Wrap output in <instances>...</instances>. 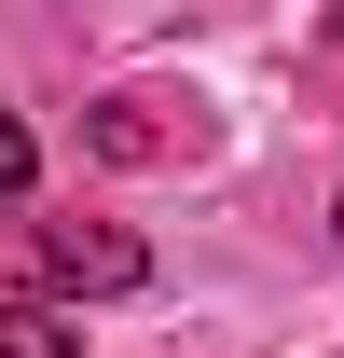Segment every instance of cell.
<instances>
[{"label": "cell", "mask_w": 344, "mask_h": 358, "mask_svg": "<svg viewBox=\"0 0 344 358\" xmlns=\"http://www.w3.org/2000/svg\"><path fill=\"white\" fill-rule=\"evenodd\" d=\"M83 138L110 166H193V152H207V110H179V96H96Z\"/></svg>", "instance_id": "2"}, {"label": "cell", "mask_w": 344, "mask_h": 358, "mask_svg": "<svg viewBox=\"0 0 344 358\" xmlns=\"http://www.w3.org/2000/svg\"><path fill=\"white\" fill-rule=\"evenodd\" d=\"M14 193H28V124L0 110V207H14Z\"/></svg>", "instance_id": "4"}, {"label": "cell", "mask_w": 344, "mask_h": 358, "mask_svg": "<svg viewBox=\"0 0 344 358\" xmlns=\"http://www.w3.org/2000/svg\"><path fill=\"white\" fill-rule=\"evenodd\" d=\"M0 275H28V289H138V234L124 221H0Z\"/></svg>", "instance_id": "1"}, {"label": "cell", "mask_w": 344, "mask_h": 358, "mask_svg": "<svg viewBox=\"0 0 344 358\" xmlns=\"http://www.w3.org/2000/svg\"><path fill=\"white\" fill-rule=\"evenodd\" d=\"M0 358H69V331H55L42 303H0Z\"/></svg>", "instance_id": "3"}]
</instances>
